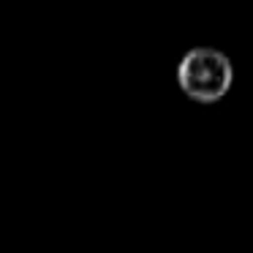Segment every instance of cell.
<instances>
[{"label": "cell", "instance_id": "cell-1", "mask_svg": "<svg viewBox=\"0 0 253 253\" xmlns=\"http://www.w3.org/2000/svg\"><path fill=\"white\" fill-rule=\"evenodd\" d=\"M234 68L231 60L220 49L212 46H196L182 55L177 66V82L188 98L199 104H215L220 101L231 87Z\"/></svg>", "mask_w": 253, "mask_h": 253}]
</instances>
